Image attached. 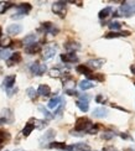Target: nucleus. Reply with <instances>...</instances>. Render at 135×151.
<instances>
[{"mask_svg":"<svg viewBox=\"0 0 135 151\" xmlns=\"http://www.w3.org/2000/svg\"><path fill=\"white\" fill-rule=\"evenodd\" d=\"M50 76H51V77H60L61 71L58 70V68H53V70L50 71Z\"/></svg>","mask_w":135,"mask_h":151,"instance_id":"f704fd0d","label":"nucleus"},{"mask_svg":"<svg viewBox=\"0 0 135 151\" xmlns=\"http://www.w3.org/2000/svg\"><path fill=\"white\" fill-rule=\"evenodd\" d=\"M26 94L29 96V98H31V99H35L36 97H37V92L32 87H30V88H27L26 89Z\"/></svg>","mask_w":135,"mask_h":151,"instance_id":"2f4dec72","label":"nucleus"},{"mask_svg":"<svg viewBox=\"0 0 135 151\" xmlns=\"http://www.w3.org/2000/svg\"><path fill=\"white\" fill-rule=\"evenodd\" d=\"M114 136H115V134L113 133V131H105V133L102 134V139H104V140H110V139H113Z\"/></svg>","mask_w":135,"mask_h":151,"instance_id":"473e14b6","label":"nucleus"},{"mask_svg":"<svg viewBox=\"0 0 135 151\" xmlns=\"http://www.w3.org/2000/svg\"><path fill=\"white\" fill-rule=\"evenodd\" d=\"M95 102H97V103H104V98H103V96H100V94H99V96L95 97Z\"/></svg>","mask_w":135,"mask_h":151,"instance_id":"ea45409f","label":"nucleus"},{"mask_svg":"<svg viewBox=\"0 0 135 151\" xmlns=\"http://www.w3.org/2000/svg\"><path fill=\"white\" fill-rule=\"evenodd\" d=\"M12 5H14V4L9 3V1H0V14H4V12L8 9H10Z\"/></svg>","mask_w":135,"mask_h":151,"instance_id":"c85d7f7f","label":"nucleus"},{"mask_svg":"<svg viewBox=\"0 0 135 151\" xmlns=\"http://www.w3.org/2000/svg\"><path fill=\"white\" fill-rule=\"evenodd\" d=\"M10 56H11V53H10V51H9L8 48H1V50H0V58L8 60Z\"/></svg>","mask_w":135,"mask_h":151,"instance_id":"7c9ffc66","label":"nucleus"},{"mask_svg":"<svg viewBox=\"0 0 135 151\" xmlns=\"http://www.w3.org/2000/svg\"><path fill=\"white\" fill-rule=\"evenodd\" d=\"M36 35H34V34H30V35H27L25 39L22 40V43H25L26 46H29V45H32V43H35L36 42Z\"/></svg>","mask_w":135,"mask_h":151,"instance_id":"a878e982","label":"nucleus"},{"mask_svg":"<svg viewBox=\"0 0 135 151\" xmlns=\"http://www.w3.org/2000/svg\"><path fill=\"white\" fill-rule=\"evenodd\" d=\"M89 96H81V98H79V100H84V102H88L89 103Z\"/></svg>","mask_w":135,"mask_h":151,"instance_id":"79ce46f5","label":"nucleus"},{"mask_svg":"<svg viewBox=\"0 0 135 151\" xmlns=\"http://www.w3.org/2000/svg\"><path fill=\"white\" fill-rule=\"evenodd\" d=\"M61 61L65 62V63H73V62L78 61V57L76 56V53L73 52H69V53H62L61 56Z\"/></svg>","mask_w":135,"mask_h":151,"instance_id":"f8f14e48","label":"nucleus"},{"mask_svg":"<svg viewBox=\"0 0 135 151\" xmlns=\"http://www.w3.org/2000/svg\"><path fill=\"white\" fill-rule=\"evenodd\" d=\"M34 129H35V127H34V124L31 123V122H29L24 127V129H22V135L26 137V136H29L31 133L34 131Z\"/></svg>","mask_w":135,"mask_h":151,"instance_id":"393cba45","label":"nucleus"},{"mask_svg":"<svg viewBox=\"0 0 135 151\" xmlns=\"http://www.w3.org/2000/svg\"><path fill=\"white\" fill-rule=\"evenodd\" d=\"M62 99H63V98H61V97H55V98H52V99H51L50 102H48L47 108H48V109H56L57 106L61 104Z\"/></svg>","mask_w":135,"mask_h":151,"instance_id":"412c9836","label":"nucleus"},{"mask_svg":"<svg viewBox=\"0 0 135 151\" xmlns=\"http://www.w3.org/2000/svg\"><path fill=\"white\" fill-rule=\"evenodd\" d=\"M130 36V31H118V32H108L104 35L105 39H118V37H128Z\"/></svg>","mask_w":135,"mask_h":151,"instance_id":"ddd939ff","label":"nucleus"},{"mask_svg":"<svg viewBox=\"0 0 135 151\" xmlns=\"http://www.w3.org/2000/svg\"><path fill=\"white\" fill-rule=\"evenodd\" d=\"M76 105H77V108H78L81 111H83V113H87L88 109H89V103L84 102V100H77Z\"/></svg>","mask_w":135,"mask_h":151,"instance_id":"b1692460","label":"nucleus"},{"mask_svg":"<svg viewBox=\"0 0 135 151\" xmlns=\"http://www.w3.org/2000/svg\"><path fill=\"white\" fill-rule=\"evenodd\" d=\"M65 48L67 50V51L69 52H76V51H78V50L81 48V45L77 41H73V40H71V41H67L65 43Z\"/></svg>","mask_w":135,"mask_h":151,"instance_id":"2eb2a0df","label":"nucleus"},{"mask_svg":"<svg viewBox=\"0 0 135 151\" xmlns=\"http://www.w3.org/2000/svg\"><path fill=\"white\" fill-rule=\"evenodd\" d=\"M108 27L113 32H118V31L121 29V24L119 21H112V22L108 24Z\"/></svg>","mask_w":135,"mask_h":151,"instance_id":"bb28decb","label":"nucleus"},{"mask_svg":"<svg viewBox=\"0 0 135 151\" xmlns=\"http://www.w3.org/2000/svg\"><path fill=\"white\" fill-rule=\"evenodd\" d=\"M98 130H99V125L92 124V127L87 130V133H88V134H95V133H98Z\"/></svg>","mask_w":135,"mask_h":151,"instance_id":"72a5a7b5","label":"nucleus"},{"mask_svg":"<svg viewBox=\"0 0 135 151\" xmlns=\"http://www.w3.org/2000/svg\"><path fill=\"white\" fill-rule=\"evenodd\" d=\"M103 151H119V150L114 146H104L103 147Z\"/></svg>","mask_w":135,"mask_h":151,"instance_id":"4c0bfd02","label":"nucleus"},{"mask_svg":"<svg viewBox=\"0 0 135 151\" xmlns=\"http://www.w3.org/2000/svg\"><path fill=\"white\" fill-rule=\"evenodd\" d=\"M76 71L78 72V73H81V74H84V76H91L92 74V70H89V68L86 66V65H78L76 67Z\"/></svg>","mask_w":135,"mask_h":151,"instance_id":"4be33fe9","label":"nucleus"},{"mask_svg":"<svg viewBox=\"0 0 135 151\" xmlns=\"http://www.w3.org/2000/svg\"><path fill=\"white\" fill-rule=\"evenodd\" d=\"M55 136H56V131L53 130V129H48L46 133H45L43 135H42V137L40 139V142L43 144L46 142V144H50V142H52V140L55 139Z\"/></svg>","mask_w":135,"mask_h":151,"instance_id":"0eeeda50","label":"nucleus"},{"mask_svg":"<svg viewBox=\"0 0 135 151\" xmlns=\"http://www.w3.org/2000/svg\"><path fill=\"white\" fill-rule=\"evenodd\" d=\"M19 62H21V53L14 52V53H11V56L8 60H6V65H8V67H11V66H15L16 63H19Z\"/></svg>","mask_w":135,"mask_h":151,"instance_id":"9d476101","label":"nucleus"},{"mask_svg":"<svg viewBox=\"0 0 135 151\" xmlns=\"http://www.w3.org/2000/svg\"><path fill=\"white\" fill-rule=\"evenodd\" d=\"M56 52H57V46H55V45H48V46L45 47V50H43V52H42V58H43L45 61H47V60H50V58H52L53 56L56 55Z\"/></svg>","mask_w":135,"mask_h":151,"instance_id":"39448f33","label":"nucleus"},{"mask_svg":"<svg viewBox=\"0 0 135 151\" xmlns=\"http://www.w3.org/2000/svg\"><path fill=\"white\" fill-rule=\"evenodd\" d=\"M15 81H16V76L15 74H11V76H6L3 81V88L6 91L11 89L12 87L15 86Z\"/></svg>","mask_w":135,"mask_h":151,"instance_id":"6e6552de","label":"nucleus"},{"mask_svg":"<svg viewBox=\"0 0 135 151\" xmlns=\"http://www.w3.org/2000/svg\"><path fill=\"white\" fill-rule=\"evenodd\" d=\"M92 115H93L94 118H99V119L105 118V116L108 115V109L104 108V106H98V108L93 109Z\"/></svg>","mask_w":135,"mask_h":151,"instance_id":"4468645a","label":"nucleus"},{"mask_svg":"<svg viewBox=\"0 0 135 151\" xmlns=\"http://www.w3.org/2000/svg\"><path fill=\"white\" fill-rule=\"evenodd\" d=\"M134 84H135V83H134Z\"/></svg>","mask_w":135,"mask_h":151,"instance_id":"49530a36","label":"nucleus"},{"mask_svg":"<svg viewBox=\"0 0 135 151\" xmlns=\"http://www.w3.org/2000/svg\"><path fill=\"white\" fill-rule=\"evenodd\" d=\"M16 9L19 10V12H22V14L26 15L27 12L32 9V6H31V4H29V3H21L20 5H16Z\"/></svg>","mask_w":135,"mask_h":151,"instance_id":"aec40b11","label":"nucleus"},{"mask_svg":"<svg viewBox=\"0 0 135 151\" xmlns=\"http://www.w3.org/2000/svg\"><path fill=\"white\" fill-rule=\"evenodd\" d=\"M124 151H133V150H131V149H125Z\"/></svg>","mask_w":135,"mask_h":151,"instance_id":"a18cd8bd","label":"nucleus"},{"mask_svg":"<svg viewBox=\"0 0 135 151\" xmlns=\"http://www.w3.org/2000/svg\"><path fill=\"white\" fill-rule=\"evenodd\" d=\"M40 30L45 31V32H50V34H52V35H56L57 32H58V29H56V27L53 26V24H52V22H48V21L42 22Z\"/></svg>","mask_w":135,"mask_h":151,"instance_id":"1a4fd4ad","label":"nucleus"},{"mask_svg":"<svg viewBox=\"0 0 135 151\" xmlns=\"http://www.w3.org/2000/svg\"><path fill=\"white\" fill-rule=\"evenodd\" d=\"M91 79H95V81H98V82H103L105 79L104 77V74H100V73H97V74H91V76H88V81H91Z\"/></svg>","mask_w":135,"mask_h":151,"instance_id":"c756f323","label":"nucleus"},{"mask_svg":"<svg viewBox=\"0 0 135 151\" xmlns=\"http://www.w3.org/2000/svg\"><path fill=\"white\" fill-rule=\"evenodd\" d=\"M72 150L73 151H91V147L86 142H78V144L72 145Z\"/></svg>","mask_w":135,"mask_h":151,"instance_id":"6ab92c4d","label":"nucleus"},{"mask_svg":"<svg viewBox=\"0 0 135 151\" xmlns=\"http://www.w3.org/2000/svg\"><path fill=\"white\" fill-rule=\"evenodd\" d=\"M30 71L32 72L35 76H42L45 72L47 71V67H46V65H41V63H38V62H35V63L31 65Z\"/></svg>","mask_w":135,"mask_h":151,"instance_id":"423d86ee","label":"nucleus"},{"mask_svg":"<svg viewBox=\"0 0 135 151\" xmlns=\"http://www.w3.org/2000/svg\"><path fill=\"white\" fill-rule=\"evenodd\" d=\"M41 51V46L38 45V43H32V45H29L25 47V52L29 53V55H35L37 52H40Z\"/></svg>","mask_w":135,"mask_h":151,"instance_id":"f3484780","label":"nucleus"},{"mask_svg":"<svg viewBox=\"0 0 135 151\" xmlns=\"http://www.w3.org/2000/svg\"><path fill=\"white\" fill-rule=\"evenodd\" d=\"M66 4H67L66 1H55L52 4V11L56 15H58L61 17H65L66 12H67V5Z\"/></svg>","mask_w":135,"mask_h":151,"instance_id":"7ed1b4c3","label":"nucleus"},{"mask_svg":"<svg viewBox=\"0 0 135 151\" xmlns=\"http://www.w3.org/2000/svg\"><path fill=\"white\" fill-rule=\"evenodd\" d=\"M105 58H92L87 62V67L89 70H99V68L103 67V65L105 63Z\"/></svg>","mask_w":135,"mask_h":151,"instance_id":"20e7f679","label":"nucleus"},{"mask_svg":"<svg viewBox=\"0 0 135 151\" xmlns=\"http://www.w3.org/2000/svg\"><path fill=\"white\" fill-rule=\"evenodd\" d=\"M92 122L89 120L87 116H81L76 120V127L74 130L76 131H79V133H83V131H87L89 128L92 127Z\"/></svg>","mask_w":135,"mask_h":151,"instance_id":"f03ea898","label":"nucleus"},{"mask_svg":"<svg viewBox=\"0 0 135 151\" xmlns=\"http://www.w3.org/2000/svg\"><path fill=\"white\" fill-rule=\"evenodd\" d=\"M3 36V29H1V26H0V37Z\"/></svg>","mask_w":135,"mask_h":151,"instance_id":"c03bdc74","label":"nucleus"},{"mask_svg":"<svg viewBox=\"0 0 135 151\" xmlns=\"http://www.w3.org/2000/svg\"><path fill=\"white\" fill-rule=\"evenodd\" d=\"M66 93L68 96H78V93H77L74 89H66Z\"/></svg>","mask_w":135,"mask_h":151,"instance_id":"58836bf2","label":"nucleus"},{"mask_svg":"<svg viewBox=\"0 0 135 151\" xmlns=\"http://www.w3.org/2000/svg\"><path fill=\"white\" fill-rule=\"evenodd\" d=\"M130 71H131V73L135 76V65H131V66H130Z\"/></svg>","mask_w":135,"mask_h":151,"instance_id":"37998d69","label":"nucleus"},{"mask_svg":"<svg viewBox=\"0 0 135 151\" xmlns=\"http://www.w3.org/2000/svg\"><path fill=\"white\" fill-rule=\"evenodd\" d=\"M25 16V14H22V12H16V14H14V15H11V19H21V17H24Z\"/></svg>","mask_w":135,"mask_h":151,"instance_id":"e433bc0d","label":"nucleus"},{"mask_svg":"<svg viewBox=\"0 0 135 151\" xmlns=\"http://www.w3.org/2000/svg\"><path fill=\"white\" fill-rule=\"evenodd\" d=\"M30 122L32 123V124H34V127L37 128V129H43V128L47 125L45 120H38V119H31Z\"/></svg>","mask_w":135,"mask_h":151,"instance_id":"cd10ccee","label":"nucleus"},{"mask_svg":"<svg viewBox=\"0 0 135 151\" xmlns=\"http://www.w3.org/2000/svg\"><path fill=\"white\" fill-rule=\"evenodd\" d=\"M22 31V26L19 24H12V25H9L6 27V32L10 36H15V35H19Z\"/></svg>","mask_w":135,"mask_h":151,"instance_id":"9b49d317","label":"nucleus"},{"mask_svg":"<svg viewBox=\"0 0 135 151\" xmlns=\"http://www.w3.org/2000/svg\"><path fill=\"white\" fill-rule=\"evenodd\" d=\"M78 86H79V88H81L82 91H88V89H92V88L95 87V84L93 83V82H92V81H88V79L81 81Z\"/></svg>","mask_w":135,"mask_h":151,"instance_id":"a211bd4d","label":"nucleus"},{"mask_svg":"<svg viewBox=\"0 0 135 151\" xmlns=\"http://www.w3.org/2000/svg\"><path fill=\"white\" fill-rule=\"evenodd\" d=\"M135 15V1H124L114 12V16H123V17H131Z\"/></svg>","mask_w":135,"mask_h":151,"instance_id":"f257e3e1","label":"nucleus"},{"mask_svg":"<svg viewBox=\"0 0 135 151\" xmlns=\"http://www.w3.org/2000/svg\"><path fill=\"white\" fill-rule=\"evenodd\" d=\"M120 137H121V139H124V140H128V139H130V136L128 135L126 133H121V134H120Z\"/></svg>","mask_w":135,"mask_h":151,"instance_id":"a19ab883","label":"nucleus"},{"mask_svg":"<svg viewBox=\"0 0 135 151\" xmlns=\"http://www.w3.org/2000/svg\"><path fill=\"white\" fill-rule=\"evenodd\" d=\"M112 11H113V8H112V6H107V8L102 9V10L99 11L98 16H99L100 20H103V19H107L109 15H112Z\"/></svg>","mask_w":135,"mask_h":151,"instance_id":"5701e85b","label":"nucleus"},{"mask_svg":"<svg viewBox=\"0 0 135 151\" xmlns=\"http://www.w3.org/2000/svg\"><path fill=\"white\" fill-rule=\"evenodd\" d=\"M37 96H42V97H48L51 94V88L47 84H40L37 88Z\"/></svg>","mask_w":135,"mask_h":151,"instance_id":"dca6fc26","label":"nucleus"},{"mask_svg":"<svg viewBox=\"0 0 135 151\" xmlns=\"http://www.w3.org/2000/svg\"><path fill=\"white\" fill-rule=\"evenodd\" d=\"M40 110L41 111H43V114H45V116H46L47 119H51V118H53V115H51L50 114V113L46 110V109H45V108H42V106H40Z\"/></svg>","mask_w":135,"mask_h":151,"instance_id":"c9c22d12","label":"nucleus"}]
</instances>
